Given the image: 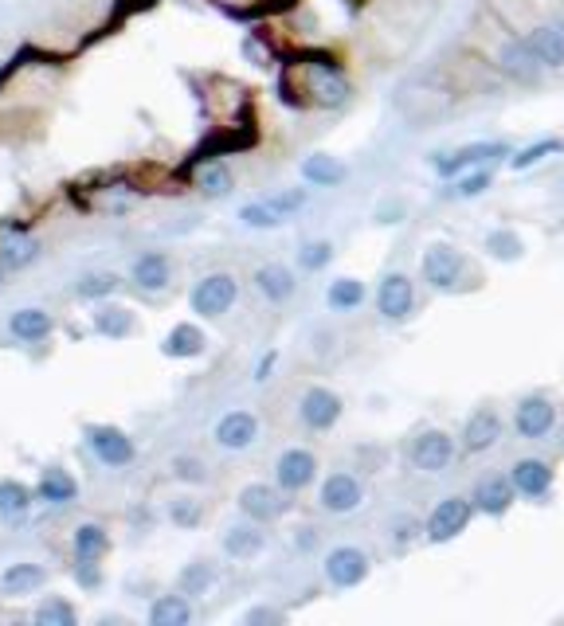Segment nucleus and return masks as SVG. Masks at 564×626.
Segmentation results:
<instances>
[{
    "label": "nucleus",
    "instance_id": "1",
    "mask_svg": "<svg viewBox=\"0 0 564 626\" xmlns=\"http://www.w3.org/2000/svg\"><path fill=\"white\" fill-rule=\"evenodd\" d=\"M306 98L322 110H337L349 102V79L345 71L333 63V59H318V63H306Z\"/></svg>",
    "mask_w": 564,
    "mask_h": 626
},
{
    "label": "nucleus",
    "instance_id": "2",
    "mask_svg": "<svg viewBox=\"0 0 564 626\" xmlns=\"http://www.w3.org/2000/svg\"><path fill=\"white\" fill-rule=\"evenodd\" d=\"M239 298V282H235L228 270H216V274H204L192 294H188V306L200 317H224Z\"/></svg>",
    "mask_w": 564,
    "mask_h": 626
},
{
    "label": "nucleus",
    "instance_id": "3",
    "mask_svg": "<svg viewBox=\"0 0 564 626\" xmlns=\"http://www.w3.org/2000/svg\"><path fill=\"white\" fill-rule=\"evenodd\" d=\"M514 149H510V141H474V145H463V149H455V153H435L431 157V169L439 173V177H459V173H467V169H478V165H486V161H502V157H510Z\"/></svg>",
    "mask_w": 564,
    "mask_h": 626
},
{
    "label": "nucleus",
    "instance_id": "4",
    "mask_svg": "<svg viewBox=\"0 0 564 626\" xmlns=\"http://www.w3.org/2000/svg\"><path fill=\"white\" fill-rule=\"evenodd\" d=\"M470 513H474V501L459 497V493L443 497V501L431 509V517H427V525H423V537L431 540V544H447V540H455L470 525Z\"/></svg>",
    "mask_w": 564,
    "mask_h": 626
},
{
    "label": "nucleus",
    "instance_id": "5",
    "mask_svg": "<svg viewBox=\"0 0 564 626\" xmlns=\"http://www.w3.org/2000/svg\"><path fill=\"white\" fill-rule=\"evenodd\" d=\"M87 435V447L91 454L102 462V466H130L134 458H138V447H134V439L122 431V427H110V423H94L83 431Z\"/></svg>",
    "mask_w": 564,
    "mask_h": 626
},
{
    "label": "nucleus",
    "instance_id": "6",
    "mask_svg": "<svg viewBox=\"0 0 564 626\" xmlns=\"http://www.w3.org/2000/svg\"><path fill=\"white\" fill-rule=\"evenodd\" d=\"M412 310H416V286H412V278L400 274V270L384 274L380 286H376V313L384 321H408Z\"/></svg>",
    "mask_w": 564,
    "mask_h": 626
},
{
    "label": "nucleus",
    "instance_id": "7",
    "mask_svg": "<svg viewBox=\"0 0 564 626\" xmlns=\"http://www.w3.org/2000/svg\"><path fill=\"white\" fill-rule=\"evenodd\" d=\"M408 458H412V466L420 474H439V470H447L455 462V439L447 431H439V427H427V431H420L412 439Z\"/></svg>",
    "mask_w": 564,
    "mask_h": 626
},
{
    "label": "nucleus",
    "instance_id": "8",
    "mask_svg": "<svg viewBox=\"0 0 564 626\" xmlns=\"http://www.w3.org/2000/svg\"><path fill=\"white\" fill-rule=\"evenodd\" d=\"M494 67L517 83V87H537L541 83V63H537V55H533V47L525 44V40H506V44L498 47V55H494Z\"/></svg>",
    "mask_w": 564,
    "mask_h": 626
},
{
    "label": "nucleus",
    "instance_id": "9",
    "mask_svg": "<svg viewBox=\"0 0 564 626\" xmlns=\"http://www.w3.org/2000/svg\"><path fill=\"white\" fill-rule=\"evenodd\" d=\"M423 282H431L435 290H455V282L463 278V270H467V259H463V251H455L451 243H431L427 251H423Z\"/></svg>",
    "mask_w": 564,
    "mask_h": 626
},
{
    "label": "nucleus",
    "instance_id": "10",
    "mask_svg": "<svg viewBox=\"0 0 564 626\" xmlns=\"http://www.w3.org/2000/svg\"><path fill=\"white\" fill-rule=\"evenodd\" d=\"M326 580L333 587H357V583L369 580V572H373V564H369V556L361 552V548H353V544H337L333 552L326 556Z\"/></svg>",
    "mask_w": 564,
    "mask_h": 626
},
{
    "label": "nucleus",
    "instance_id": "11",
    "mask_svg": "<svg viewBox=\"0 0 564 626\" xmlns=\"http://www.w3.org/2000/svg\"><path fill=\"white\" fill-rule=\"evenodd\" d=\"M341 411H345V400H341L337 392L322 388V384L306 388L302 400H298V415H302V423H306L310 431H329V427H337Z\"/></svg>",
    "mask_w": 564,
    "mask_h": 626
},
{
    "label": "nucleus",
    "instance_id": "12",
    "mask_svg": "<svg viewBox=\"0 0 564 626\" xmlns=\"http://www.w3.org/2000/svg\"><path fill=\"white\" fill-rule=\"evenodd\" d=\"M318 505L333 513V517H345V513H357L365 505V486L353 478V474H329L318 490Z\"/></svg>",
    "mask_w": 564,
    "mask_h": 626
},
{
    "label": "nucleus",
    "instance_id": "13",
    "mask_svg": "<svg viewBox=\"0 0 564 626\" xmlns=\"http://www.w3.org/2000/svg\"><path fill=\"white\" fill-rule=\"evenodd\" d=\"M279 486H263V482H251V486H243L239 497H235V505H239V513L247 517V521H259V525H267V521H279L282 513H286V501H282Z\"/></svg>",
    "mask_w": 564,
    "mask_h": 626
},
{
    "label": "nucleus",
    "instance_id": "14",
    "mask_svg": "<svg viewBox=\"0 0 564 626\" xmlns=\"http://www.w3.org/2000/svg\"><path fill=\"white\" fill-rule=\"evenodd\" d=\"M314 478H318V458H314L310 450H302V447L282 450L279 462H275V482H279V490L298 493V490H306V486H314Z\"/></svg>",
    "mask_w": 564,
    "mask_h": 626
},
{
    "label": "nucleus",
    "instance_id": "15",
    "mask_svg": "<svg viewBox=\"0 0 564 626\" xmlns=\"http://www.w3.org/2000/svg\"><path fill=\"white\" fill-rule=\"evenodd\" d=\"M514 427L521 439H545L557 427V407L545 396H525L514 411Z\"/></svg>",
    "mask_w": 564,
    "mask_h": 626
},
{
    "label": "nucleus",
    "instance_id": "16",
    "mask_svg": "<svg viewBox=\"0 0 564 626\" xmlns=\"http://www.w3.org/2000/svg\"><path fill=\"white\" fill-rule=\"evenodd\" d=\"M502 439V415L494 407H478L470 411L463 423V450L467 454H486L490 447H498Z\"/></svg>",
    "mask_w": 564,
    "mask_h": 626
},
{
    "label": "nucleus",
    "instance_id": "17",
    "mask_svg": "<svg viewBox=\"0 0 564 626\" xmlns=\"http://www.w3.org/2000/svg\"><path fill=\"white\" fill-rule=\"evenodd\" d=\"M216 443L224 450H247L255 439H259V419L251 415V411H228V415H220L216 419Z\"/></svg>",
    "mask_w": 564,
    "mask_h": 626
},
{
    "label": "nucleus",
    "instance_id": "18",
    "mask_svg": "<svg viewBox=\"0 0 564 626\" xmlns=\"http://www.w3.org/2000/svg\"><path fill=\"white\" fill-rule=\"evenodd\" d=\"M510 482H514V490L521 497L541 501V497H549V490H553V466L541 462V458H521V462H514V470H510Z\"/></svg>",
    "mask_w": 564,
    "mask_h": 626
},
{
    "label": "nucleus",
    "instance_id": "19",
    "mask_svg": "<svg viewBox=\"0 0 564 626\" xmlns=\"http://www.w3.org/2000/svg\"><path fill=\"white\" fill-rule=\"evenodd\" d=\"M525 44L533 47V55H537V63H541L545 71H564V28L561 24H537V28L525 36Z\"/></svg>",
    "mask_w": 564,
    "mask_h": 626
},
{
    "label": "nucleus",
    "instance_id": "20",
    "mask_svg": "<svg viewBox=\"0 0 564 626\" xmlns=\"http://www.w3.org/2000/svg\"><path fill=\"white\" fill-rule=\"evenodd\" d=\"M514 482L510 478H482L478 486H474V509L478 513H486V517H502V513H510V505H514Z\"/></svg>",
    "mask_w": 564,
    "mask_h": 626
},
{
    "label": "nucleus",
    "instance_id": "21",
    "mask_svg": "<svg viewBox=\"0 0 564 626\" xmlns=\"http://www.w3.org/2000/svg\"><path fill=\"white\" fill-rule=\"evenodd\" d=\"M71 552H75V564H102V556L110 552V533L106 525L98 521H83L71 537Z\"/></svg>",
    "mask_w": 564,
    "mask_h": 626
},
{
    "label": "nucleus",
    "instance_id": "22",
    "mask_svg": "<svg viewBox=\"0 0 564 626\" xmlns=\"http://www.w3.org/2000/svg\"><path fill=\"white\" fill-rule=\"evenodd\" d=\"M255 290L267 298V302H290L294 298V290H298V282H294V270L282 267V263H267V267L255 270Z\"/></svg>",
    "mask_w": 564,
    "mask_h": 626
},
{
    "label": "nucleus",
    "instance_id": "23",
    "mask_svg": "<svg viewBox=\"0 0 564 626\" xmlns=\"http://www.w3.org/2000/svg\"><path fill=\"white\" fill-rule=\"evenodd\" d=\"M204 345H208L204 329H200V325H192V321H181V325H173V329H169V337L161 341V353H165L169 360H188V357H200V353H204Z\"/></svg>",
    "mask_w": 564,
    "mask_h": 626
},
{
    "label": "nucleus",
    "instance_id": "24",
    "mask_svg": "<svg viewBox=\"0 0 564 626\" xmlns=\"http://www.w3.org/2000/svg\"><path fill=\"white\" fill-rule=\"evenodd\" d=\"M36 497L47 501V505H71V501L79 497V482L71 478V470H63V466H47L44 474H40Z\"/></svg>",
    "mask_w": 564,
    "mask_h": 626
},
{
    "label": "nucleus",
    "instance_id": "25",
    "mask_svg": "<svg viewBox=\"0 0 564 626\" xmlns=\"http://www.w3.org/2000/svg\"><path fill=\"white\" fill-rule=\"evenodd\" d=\"M8 333L16 337V341H24V345H40L51 337V313L47 310H16L8 317Z\"/></svg>",
    "mask_w": 564,
    "mask_h": 626
},
{
    "label": "nucleus",
    "instance_id": "26",
    "mask_svg": "<svg viewBox=\"0 0 564 626\" xmlns=\"http://www.w3.org/2000/svg\"><path fill=\"white\" fill-rule=\"evenodd\" d=\"M263 548H267V533L259 529V521H251V525H232V529L224 533V552H228L232 560H255Z\"/></svg>",
    "mask_w": 564,
    "mask_h": 626
},
{
    "label": "nucleus",
    "instance_id": "27",
    "mask_svg": "<svg viewBox=\"0 0 564 626\" xmlns=\"http://www.w3.org/2000/svg\"><path fill=\"white\" fill-rule=\"evenodd\" d=\"M169 278H173L169 255H161V251H145V255L134 259V282H138L141 290H165Z\"/></svg>",
    "mask_w": 564,
    "mask_h": 626
},
{
    "label": "nucleus",
    "instance_id": "28",
    "mask_svg": "<svg viewBox=\"0 0 564 626\" xmlns=\"http://www.w3.org/2000/svg\"><path fill=\"white\" fill-rule=\"evenodd\" d=\"M47 583V572L40 564H8L4 572H0V591L4 595H32V591H40Z\"/></svg>",
    "mask_w": 564,
    "mask_h": 626
},
{
    "label": "nucleus",
    "instance_id": "29",
    "mask_svg": "<svg viewBox=\"0 0 564 626\" xmlns=\"http://www.w3.org/2000/svg\"><path fill=\"white\" fill-rule=\"evenodd\" d=\"M149 623L153 626H188L192 623V603H188L185 591L153 599V607H149Z\"/></svg>",
    "mask_w": 564,
    "mask_h": 626
},
{
    "label": "nucleus",
    "instance_id": "30",
    "mask_svg": "<svg viewBox=\"0 0 564 626\" xmlns=\"http://www.w3.org/2000/svg\"><path fill=\"white\" fill-rule=\"evenodd\" d=\"M302 177L310 180L314 188H333V184L345 180V165L337 157H329V153H314V157L302 161Z\"/></svg>",
    "mask_w": 564,
    "mask_h": 626
},
{
    "label": "nucleus",
    "instance_id": "31",
    "mask_svg": "<svg viewBox=\"0 0 564 626\" xmlns=\"http://www.w3.org/2000/svg\"><path fill=\"white\" fill-rule=\"evenodd\" d=\"M94 333L98 337H110V341H122L134 333V313L126 306H102L94 313Z\"/></svg>",
    "mask_w": 564,
    "mask_h": 626
},
{
    "label": "nucleus",
    "instance_id": "32",
    "mask_svg": "<svg viewBox=\"0 0 564 626\" xmlns=\"http://www.w3.org/2000/svg\"><path fill=\"white\" fill-rule=\"evenodd\" d=\"M32 509V490L16 478H0V521H20Z\"/></svg>",
    "mask_w": 564,
    "mask_h": 626
},
{
    "label": "nucleus",
    "instance_id": "33",
    "mask_svg": "<svg viewBox=\"0 0 564 626\" xmlns=\"http://www.w3.org/2000/svg\"><path fill=\"white\" fill-rule=\"evenodd\" d=\"M365 302V282L361 278H333L326 290V306L337 313H349L357 310Z\"/></svg>",
    "mask_w": 564,
    "mask_h": 626
},
{
    "label": "nucleus",
    "instance_id": "34",
    "mask_svg": "<svg viewBox=\"0 0 564 626\" xmlns=\"http://www.w3.org/2000/svg\"><path fill=\"white\" fill-rule=\"evenodd\" d=\"M486 251H490L498 263H517V259L525 255V243H521V235L510 231V227H494V231L486 235Z\"/></svg>",
    "mask_w": 564,
    "mask_h": 626
},
{
    "label": "nucleus",
    "instance_id": "35",
    "mask_svg": "<svg viewBox=\"0 0 564 626\" xmlns=\"http://www.w3.org/2000/svg\"><path fill=\"white\" fill-rule=\"evenodd\" d=\"M32 619H36V626H75L79 623V611H75L63 595H47L44 603L36 607Z\"/></svg>",
    "mask_w": 564,
    "mask_h": 626
},
{
    "label": "nucleus",
    "instance_id": "36",
    "mask_svg": "<svg viewBox=\"0 0 564 626\" xmlns=\"http://www.w3.org/2000/svg\"><path fill=\"white\" fill-rule=\"evenodd\" d=\"M239 220L247 227H255V231H271V227L286 224V216H282L271 200H251V204H243V208H239Z\"/></svg>",
    "mask_w": 564,
    "mask_h": 626
},
{
    "label": "nucleus",
    "instance_id": "37",
    "mask_svg": "<svg viewBox=\"0 0 564 626\" xmlns=\"http://www.w3.org/2000/svg\"><path fill=\"white\" fill-rule=\"evenodd\" d=\"M212 583H216V568H212V564H204V560H192L185 572L177 576V587L185 591L188 599H192V595H208V591H212Z\"/></svg>",
    "mask_w": 564,
    "mask_h": 626
},
{
    "label": "nucleus",
    "instance_id": "38",
    "mask_svg": "<svg viewBox=\"0 0 564 626\" xmlns=\"http://www.w3.org/2000/svg\"><path fill=\"white\" fill-rule=\"evenodd\" d=\"M553 153H561V141H557V137H541V141H533V145L510 153V169H514V173H525V169H533L537 161H545V157H553Z\"/></svg>",
    "mask_w": 564,
    "mask_h": 626
},
{
    "label": "nucleus",
    "instance_id": "39",
    "mask_svg": "<svg viewBox=\"0 0 564 626\" xmlns=\"http://www.w3.org/2000/svg\"><path fill=\"white\" fill-rule=\"evenodd\" d=\"M169 521H173L177 529L192 533V529L204 525V505H200L196 497H173V501H169Z\"/></svg>",
    "mask_w": 564,
    "mask_h": 626
},
{
    "label": "nucleus",
    "instance_id": "40",
    "mask_svg": "<svg viewBox=\"0 0 564 626\" xmlns=\"http://www.w3.org/2000/svg\"><path fill=\"white\" fill-rule=\"evenodd\" d=\"M36 255H40V243H36V239H8V243L0 247V267L20 270V267H28Z\"/></svg>",
    "mask_w": 564,
    "mask_h": 626
},
{
    "label": "nucleus",
    "instance_id": "41",
    "mask_svg": "<svg viewBox=\"0 0 564 626\" xmlns=\"http://www.w3.org/2000/svg\"><path fill=\"white\" fill-rule=\"evenodd\" d=\"M232 169L228 165H208V169H200V177H196V188L204 192V196H228L232 192Z\"/></svg>",
    "mask_w": 564,
    "mask_h": 626
},
{
    "label": "nucleus",
    "instance_id": "42",
    "mask_svg": "<svg viewBox=\"0 0 564 626\" xmlns=\"http://www.w3.org/2000/svg\"><path fill=\"white\" fill-rule=\"evenodd\" d=\"M118 286H122L118 274H110V270H94V274H83V278H79V298L98 302V298H110Z\"/></svg>",
    "mask_w": 564,
    "mask_h": 626
},
{
    "label": "nucleus",
    "instance_id": "43",
    "mask_svg": "<svg viewBox=\"0 0 564 626\" xmlns=\"http://www.w3.org/2000/svg\"><path fill=\"white\" fill-rule=\"evenodd\" d=\"M298 263H302L306 270H326L329 263H333V243H326V239H310V243H302Z\"/></svg>",
    "mask_w": 564,
    "mask_h": 626
},
{
    "label": "nucleus",
    "instance_id": "44",
    "mask_svg": "<svg viewBox=\"0 0 564 626\" xmlns=\"http://www.w3.org/2000/svg\"><path fill=\"white\" fill-rule=\"evenodd\" d=\"M173 478L188 482V486H200V482H208V470H204V462L196 454H177L173 458Z\"/></svg>",
    "mask_w": 564,
    "mask_h": 626
},
{
    "label": "nucleus",
    "instance_id": "45",
    "mask_svg": "<svg viewBox=\"0 0 564 626\" xmlns=\"http://www.w3.org/2000/svg\"><path fill=\"white\" fill-rule=\"evenodd\" d=\"M490 184H494V177H490L486 169H474V173H467V177L455 180L451 196H459V200H470V196H482V192H486Z\"/></svg>",
    "mask_w": 564,
    "mask_h": 626
},
{
    "label": "nucleus",
    "instance_id": "46",
    "mask_svg": "<svg viewBox=\"0 0 564 626\" xmlns=\"http://www.w3.org/2000/svg\"><path fill=\"white\" fill-rule=\"evenodd\" d=\"M275 208H279L282 216H294V212H302L306 208V188H290V192H279V196H267Z\"/></svg>",
    "mask_w": 564,
    "mask_h": 626
},
{
    "label": "nucleus",
    "instance_id": "47",
    "mask_svg": "<svg viewBox=\"0 0 564 626\" xmlns=\"http://www.w3.org/2000/svg\"><path fill=\"white\" fill-rule=\"evenodd\" d=\"M420 533L423 529H420V521H416V517H396V533H392V540H396V544H412Z\"/></svg>",
    "mask_w": 564,
    "mask_h": 626
},
{
    "label": "nucleus",
    "instance_id": "48",
    "mask_svg": "<svg viewBox=\"0 0 564 626\" xmlns=\"http://www.w3.org/2000/svg\"><path fill=\"white\" fill-rule=\"evenodd\" d=\"M75 580L83 591H94L102 583V572H98V564H75Z\"/></svg>",
    "mask_w": 564,
    "mask_h": 626
},
{
    "label": "nucleus",
    "instance_id": "49",
    "mask_svg": "<svg viewBox=\"0 0 564 626\" xmlns=\"http://www.w3.org/2000/svg\"><path fill=\"white\" fill-rule=\"evenodd\" d=\"M243 623H282V611H271V607H255L243 615Z\"/></svg>",
    "mask_w": 564,
    "mask_h": 626
},
{
    "label": "nucleus",
    "instance_id": "50",
    "mask_svg": "<svg viewBox=\"0 0 564 626\" xmlns=\"http://www.w3.org/2000/svg\"><path fill=\"white\" fill-rule=\"evenodd\" d=\"M275 360H279V353H267V357L259 360V368H255V380H259V384H267V380H271V368H275Z\"/></svg>",
    "mask_w": 564,
    "mask_h": 626
},
{
    "label": "nucleus",
    "instance_id": "51",
    "mask_svg": "<svg viewBox=\"0 0 564 626\" xmlns=\"http://www.w3.org/2000/svg\"><path fill=\"white\" fill-rule=\"evenodd\" d=\"M0 282H4V267H0Z\"/></svg>",
    "mask_w": 564,
    "mask_h": 626
}]
</instances>
